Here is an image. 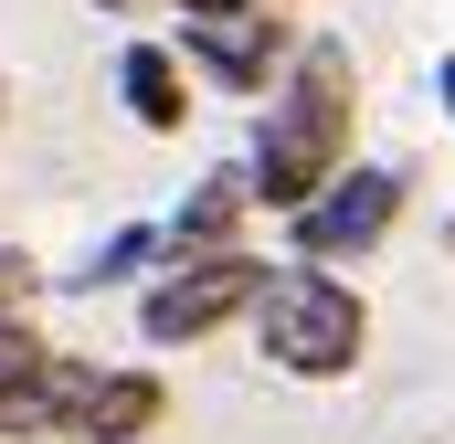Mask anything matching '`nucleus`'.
Masks as SVG:
<instances>
[{
    "mask_svg": "<svg viewBox=\"0 0 455 444\" xmlns=\"http://www.w3.org/2000/svg\"><path fill=\"white\" fill-rule=\"evenodd\" d=\"M64 349L32 329V318H0V392H43V370H53Z\"/></svg>",
    "mask_w": 455,
    "mask_h": 444,
    "instance_id": "nucleus-10",
    "label": "nucleus"
},
{
    "mask_svg": "<svg viewBox=\"0 0 455 444\" xmlns=\"http://www.w3.org/2000/svg\"><path fill=\"white\" fill-rule=\"evenodd\" d=\"M254 349L275 381H349L371 360V307L349 275H318V265H275L265 297H254Z\"/></svg>",
    "mask_w": 455,
    "mask_h": 444,
    "instance_id": "nucleus-2",
    "label": "nucleus"
},
{
    "mask_svg": "<svg viewBox=\"0 0 455 444\" xmlns=\"http://www.w3.org/2000/svg\"><path fill=\"white\" fill-rule=\"evenodd\" d=\"M223 11H265V0H180V21H223Z\"/></svg>",
    "mask_w": 455,
    "mask_h": 444,
    "instance_id": "nucleus-12",
    "label": "nucleus"
},
{
    "mask_svg": "<svg viewBox=\"0 0 455 444\" xmlns=\"http://www.w3.org/2000/svg\"><path fill=\"white\" fill-rule=\"evenodd\" d=\"M116 107L138 116L148 138H180V127H191V64H180L170 43H127V53H116Z\"/></svg>",
    "mask_w": 455,
    "mask_h": 444,
    "instance_id": "nucleus-8",
    "label": "nucleus"
},
{
    "mask_svg": "<svg viewBox=\"0 0 455 444\" xmlns=\"http://www.w3.org/2000/svg\"><path fill=\"white\" fill-rule=\"evenodd\" d=\"M435 96H445V116H455V53H445V64H435Z\"/></svg>",
    "mask_w": 455,
    "mask_h": 444,
    "instance_id": "nucleus-13",
    "label": "nucleus"
},
{
    "mask_svg": "<svg viewBox=\"0 0 455 444\" xmlns=\"http://www.w3.org/2000/svg\"><path fill=\"white\" fill-rule=\"evenodd\" d=\"M265 254L243 243V254H202V265H159L148 286H138V338L148 349H191V338H223L233 318H254V297H265Z\"/></svg>",
    "mask_w": 455,
    "mask_h": 444,
    "instance_id": "nucleus-3",
    "label": "nucleus"
},
{
    "mask_svg": "<svg viewBox=\"0 0 455 444\" xmlns=\"http://www.w3.org/2000/svg\"><path fill=\"white\" fill-rule=\"evenodd\" d=\"M265 11H286V0H265Z\"/></svg>",
    "mask_w": 455,
    "mask_h": 444,
    "instance_id": "nucleus-15",
    "label": "nucleus"
},
{
    "mask_svg": "<svg viewBox=\"0 0 455 444\" xmlns=\"http://www.w3.org/2000/svg\"><path fill=\"white\" fill-rule=\"evenodd\" d=\"M159 265H170L159 222H116L107 243H85V265L53 275V286H64V297H116V286H138V275H159Z\"/></svg>",
    "mask_w": 455,
    "mask_h": 444,
    "instance_id": "nucleus-9",
    "label": "nucleus"
},
{
    "mask_svg": "<svg viewBox=\"0 0 455 444\" xmlns=\"http://www.w3.org/2000/svg\"><path fill=\"white\" fill-rule=\"evenodd\" d=\"M96 11H138V0H96Z\"/></svg>",
    "mask_w": 455,
    "mask_h": 444,
    "instance_id": "nucleus-14",
    "label": "nucleus"
},
{
    "mask_svg": "<svg viewBox=\"0 0 455 444\" xmlns=\"http://www.w3.org/2000/svg\"><path fill=\"white\" fill-rule=\"evenodd\" d=\"M43 286H53V275H43L21 243H0V318H32V297H43Z\"/></svg>",
    "mask_w": 455,
    "mask_h": 444,
    "instance_id": "nucleus-11",
    "label": "nucleus"
},
{
    "mask_svg": "<svg viewBox=\"0 0 455 444\" xmlns=\"http://www.w3.org/2000/svg\"><path fill=\"white\" fill-rule=\"evenodd\" d=\"M403 202H413V170H403V159H349L339 180L286 222V243H297L286 265H318V275H329V265H360L371 243H392Z\"/></svg>",
    "mask_w": 455,
    "mask_h": 444,
    "instance_id": "nucleus-4",
    "label": "nucleus"
},
{
    "mask_svg": "<svg viewBox=\"0 0 455 444\" xmlns=\"http://www.w3.org/2000/svg\"><path fill=\"white\" fill-rule=\"evenodd\" d=\"M349 138H360V64H349L339 32H307L286 85L254 116V148H243V180H254V212H307L329 180L349 170Z\"/></svg>",
    "mask_w": 455,
    "mask_h": 444,
    "instance_id": "nucleus-1",
    "label": "nucleus"
},
{
    "mask_svg": "<svg viewBox=\"0 0 455 444\" xmlns=\"http://www.w3.org/2000/svg\"><path fill=\"white\" fill-rule=\"evenodd\" d=\"M243 222H254V180L233 159V170H202L180 191V212L159 222V243H170V265H202V254H243Z\"/></svg>",
    "mask_w": 455,
    "mask_h": 444,
    "instance_id": "nucleus-7",
    "label": "nucleus"
},
{
    "mask_svg": "<svg viewBox=\"0 0 455 444\" xmlns=\"http://www.w3.org/2000/svg\"><path fill=\"white\" fill-rule=\"evenodd\" d=\"M159 413H170V381L159 370H96V360H75L64 413H53V444H148Z\"/></svg>",
    "mask_w": 455,
    "mask_h": 444,
    "instance_id": "nucleus-6",
    "label": "nucleus"
},
{
    "mask_svg": "<svg viewBox=\"0 0 455 444\" xmlns=\"http://www.w3.org/2000/svg\"><path fill=\"white\" fill-rule=\"evenodd\" d=\"M297 43H307V32H297L286 11H223V21H180L170 53H180L191 75H212L223 96H275L286 64H297Z\"/></svg>",
    "mask_w": 455,
    "mask_h": 444,
    "instance_id": "nucleus-5",
    "label": "nucleus"
}]
</instances>
